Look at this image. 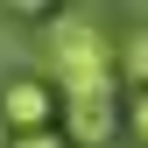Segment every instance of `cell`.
I'll return each mask as SVG.
<instances>
[{"label": "cell", "instance_id": "obj_5", "mask_svg": "<svg viewBox=\"0 0 148 148\" xmlns=\"http://www.w3.org/2000/svg\"><path fill=\"white\" fill-rule=\"evenodd\" d=\"M127 134L148 148V92H134V106H127Z\"/></svg>", "mask_w": 148, "mask_h": 148}, {"label": "cell", "instance_id": "obj_4", "mask_svg": "<svg viewBox=\"0 0 148 148\" xmlns=\"http://www.w3.org/2000/svg\"><path fill=\"white\" fill-rule=\"evenodd\" d=\"M113 57H120V78H134V92H148V21L113 35Z\"/></svg>", "mask_w": 148, "mask_h": 148}, {"label": "cell", "instance_id": "obj_1", "mask_svg": "<svg viewBox=\"0 0 148 148\" xmlns=\"http://www.w3.org/2000/svg\"><path fill=\"white\" fill-rule=\"evenodd\" d=\"M42 78L57 99H92V92H113L120 57H113V35L92 14H57L42 28Z\"/></svg>", "mask_w": 148, "mask_h": 148}, {"label": "cell", "instance_id": "obj_7", "mask_svg": "<svg viewBox=\"0 0 148 148\" xmlns=\"http://www.w3.org/2000/svg\"><path fill=\"white\" fill-rule=\"evenodd\" d=\"M0 148H14V134H7V120H0Z\"/></svg>", "mask_w": 148, "mask_h": 148}, {"label": "cell", "instance_id": "obj_3", "mask_svg": "<svg viewBox=\"0 0 148 148\" xmlns=\"http://www.w3.org/2000/svg\"><path fill=\"white\" fill-rule=\"evenodd\" d=\"M120 134V99L113 92H92V99H64V141H85V148H99V141H113Z\"/></svg>", "mask_w": 148, "mask_h": 148}, {"label": "cell", "instance_id": "obj_2", "mask_svg": "<svg viewBox=\"0 0 148 148\" xmlns=\"http://www.w3.org/2000/svg\"><path fill=\"white\" fill-rule=\"evenodd\" d=\"M57 113H64V99L49 92V78H14L0 92V120H7L14 134H49Z\"/></svg>", "mask_w": 148, "mask_h": 148}, {"label": "cell", "instance_id": "obj_6", "mask_svg": "<svg viewBox=\"0 0 148 148\" xmlns=\"http://www.w3.org/2000/svg\"><path fill=\"white\" fill-rule=\"evenodd\" d=\"M14 148H71V141L57 134V127H49V134H14Z\"/></svg>", "mask_w": 148, "mask_h": 148}]
</instances>
